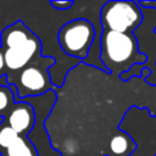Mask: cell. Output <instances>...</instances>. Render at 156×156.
Segmentation results:
<instances>
[{"instance_id":"5","label":"cell","mask_w":156,"mask_h":156,"mask_svg":"<svg viewBox=\"0 0 156 156\" xmlns=\"http://www.w3.org/2000/svg\"><path fill=\"white\" fill-rule=\"evenodd\" d=\"M96 29L87 18H74L61 26L57 41L61 50L71 58L83 62L94 43Z\"/></svg>"},{"instance_id":"1","label":"cell","mask_w":156,"mask_h":156,"mask_svg":"<svg viewBox=\"0 0 156 156\" xmlns=\"http://www.w3.org/2000/svg\"><path fill=\"white\" fill-rule=\"evenodd\" d=\"M0 50L7 85L12 83L20 71L43 56L40 38L21 20L15 21L1 30Z\"/></svg>"},{"instance_id":"11","label":"cell","mask_w":156,"mask_h":156,"mask_svg":"<svg viewBox=\"0 0 156 156\" xmlns=\"http://www.w3.org/2000/svg\"><path fill=\"white\" fill-rule=\"evenodd\" d=\"M50 6L54 7L55 10H58V11H66V10H69L74 1L73 0H51L50 2Z\"/></svg>"},{"instance_id":"2","label":"cell","mask_w":156,"mask_h":156,"mask_svg":"<svg viewBox=\"0 0 156 156\" xmlns=\"http://www.w3.org/2000/svg\"><path fill=\"white\" fill-rule=\"evenodd\" d=\"M99 60L105 72L119 78L134 65L145 63L147 56L139 52V45L133 34L101 29Z\"/></svg>"},{"instance_id":"7","label":"cell","mask_w":156,"mask_h":156,"mask_svg":"<svg viewBox=\"0 0 156 156\" xmlns=\"http://www.w3.org/2000/svg\"><path fill=\"white\" fill-rule=\"evenodd\" d=\"M0 156H38V154L27 136L17 134L4 121H1Z\"/></svg>"},{"instance_id":"15","label":"cell","mask_w":156,"mask_h":156,"mask_svg":"<svg viewBox=\"0 0 156 156\" xmlns=\"http://www.w3.org/2000/svg\"><path fill=\"white\" fill-rule=\"evenodd\" d=\"M154 156H156V154H155V155H154Z\"/></svg>"},{"instance_id":"8","label":"cell","mask_w":156,"mask_h":156,"mask_svg":"<svg viewBox=\"0 0 156 156\" xmlns=\"http://www.w3.org/2000/svg\"><path fill=\"white\" fill-rule=\"evenodd\" d=\"M2 121L17 134L27 136L35 123V113L33 107L24 101L15 102L10 112L2 118Z\"/></svg>"},{"instance_id":"14","label":"cell","mask_w":156,"mask_h":156,"mask_svg":"<svg viewBox=\"0 0 156 156\" xmlns=\"http://www.w3.org/2000/svg\"><path fill=\"white\" fill-rule=\"evenodd\" d=\"M154 33H155V34H156V27H155V28H154Z\"/></svg>"},{"instance_id":"16","label":"cell","mask_w":156,"mask_h":156,"mask_svg":"<svg viewBox=\"0 0 156 156\" xmlns=\"http://www.w3.org/2000/svg\"><path fill=\"white\" fill-rule=\"evenodd\" d=\"M155 66H156V63H155Z\"/></svg>"},{"instance_id":"3","label":"cell","mask_w":156,"mask_h":156,"mask_svg":"<svg viewBox=\"0 0 156 156\" xmlns=\"http://www.w3.org/2000/svg\"><path fill=\"white\" fill-rule=\"evenodd\" d=\"M56 63L54 56H41L35 62L24 67L17 73L15 79L10 85L15 87L17 91V101L30 98L39 96L50 90H56L57 88L52 84L49 69Z\"/></svg>"},{"instance_id":"10","label":"cell","mask_w":156,"mask_h":156,"mask_svg":"<svg viewBox=\"0 0 156 156\" xmlns=\"http://www.w3.org/2000/svg\"><path fill=\"white\" fill-rule=\"evenodd\" d=\"M15 105V98L9 85H0V118H4Z\"/></svg>"},{"instance_id":"13","label":"cell","mask_w":156,"mask_h":156,"mask_svg":"<svg viewBox=\"0 0 156 156\" xmlns=\"http://www.w3.org/2000/svg\"><path fill=\"white\" fill-rule=\"evenodd\" d=\"M0 85H7V84H6V78H5V77L0 78Z\"/></svg>"},{"instance_id":"12","label":"cell","mask_w":156,"mask_h":156,"mask_svg":"<svg viewBox=\"0 0 156 156\" xmlns=\"http://www.w3.org/2000/svg\"><path fill=\"white\" fill-rule=\"evenodd\" d=\"M5 77V68H4V58H2V54L0 50V78Z\"/></svg>"},{"instance_id":"6","label":"cell","mask_w":156,"mask_h":156,"mask_svg":"<svg viewBox=\"0 0 156 156\" xmlns=\"http://www.w3.org/2000/svg\"><path fill=\"white\" fill-rule=\"evenodd\" d=\"M144 13L136 1L111 0L104 2L100 10V23L102 29L118 33L133 34L141 24Z\"/></svg>"},{"instance_id":"4","label":"cell","mask_w":156,"mask_h":156,"mask_svg":"<svg viewBox=\"0 0 156 156\" xmlns=\"http://www.w3.org/2000/svg\"><path fill=\"white\" fill-rule=\"evenodd\" d=\"M57 100V94L55 90H50L39 96L24 98L20 101L28 102L35 113V123L32 130L28 133L27 138L33 144L37 150L38 156H62L60 151L55 150L51 145L50 136L45 129V121L52 111Z\"/></svg>"},{"instance_id":"9","label":"cell","mask_w":156,"mask_h":156,"mask_svg":"<svg viewBox=\"0 0 156 156\" xmlns=\"http://www.w3.org/2000/svg\"><path fill=\"white\" fill-rule=\"evenodd\" d=\"M110 156H128L135 149V144L128 134L113 136L110 141Z\"/></svg>"}]
</instances>
